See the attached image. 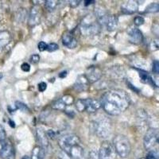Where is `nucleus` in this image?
<instances>
[{"label":"nucleus","instance_id":"9d476101","mask_svg":"<svg viewBox=\"0 0 159 159\" xmlns=\"http://www.w3.org/2000/svg\"><path fill=\"white\" fill-rule=\"evenodd\" d=\"M128 36L130 42L133 44H140L143 41V33L140 30L134 27H130L128 30Z\"/></svg>","mask_w":159,"mask_h":159},{"label":"nucleus","instance_id":"39448f33","mask_svg":"<svg viewBox=\"0 0 159 159\" xmlns=\"http://www.w3.org/2000/svg\"><path fill=\"white\" fill-rule=\"evenodd\" d=\"M101 107V103L95 99H78L76 103V107L79 111H88L90 113L96 112Z\"/></svg>","mask_w":159,"mask_h":159},{"label":"nucleus","instance_id":"ddd939ff","mask_svg":"<svg viewBox=\"0 0 159 159\" xmlns=\"http://www.w3.org/2000/svg\"><path fill=\"white\" fill-rule=\"evenodd\" d=\"M122 11H123L124 14H134V12H136L139 8V5H138L137 2L136 1H127V2H124V3L122 4Z\"/></svg>","mask_w":159,"mask_h":159},{"label":"nucleus","instance_id":"a878e982","mask_svg":"<svg viewBox=\"0 0 159 159\" xmlns=\"http://www.w3.org/2000/svg\"><path fill=\"white\" fill-rule=\"evenodd\" d=\"M150 48L151 50H157L159 49V40L154 39L150 42Z\"/></svg>","mask_w":159,"mask_h":159},{"label":"nucleus","instance_id":"6ab92c4d","mask_svg":"<svg viewBox=\"0 0 159 159\" xmlns=\"http://www.w3.org/2000/svg\"><path fill=\"white\" fill-rule=\"evenodd\" d=\"M11 34L8 31H0V48L5 47L11 41Z\"/></svg>","mask_w":159,"mask_h":159},{"label":"nucleus","instance_id":"b1692460","mask_svg":"<svg viewBox=\"0 0 159 159\" xmlns=\"http://www.w3.org/2000/svg\"><path fill=\"white\" fill-rule=\"evenodd\" d=\"M61 99H62V101H63L65 104L67 105V106H69V105L72 104V103H73V101H74L73 97L69 96V95H66V96H63V97L61 98Z\"/></svg>","mask_w":159,"mask_h":159},{"label":"nucleus","instance_id":"423d86ee","mask_svg":"<svg viewBox=\"0 0 159 159\" xmlns=\"http://www.w3.org/2000/svg\"><path fill=\"white\" fill-rule=\"evenodd\" d=\"M95 131L100 138H107L111 132V124L106 118L99 119L95 122Z\"/></svg>","mask_w":159,"mask_h":159},{"label":"nucleus","instance_id":"bb28decb","mask_svg":"<svg viewBox=\"0 0 159 159\" xmlns=\"http://www.w3.org/2000/svg\"><path fill=\"white\" fill-rule=\"evenodd\" d=\"M134 25H137V26H139V25H142L144 24L145 20L143 17L138 16V17H136V18H134Z\"/></svg>","mask_w":159,"mask_h":159},{"label":"nucleus","instance_id":"cd10ccee","mask_svg":"<svg viewBox=\"0 0 159 159\" xmlns=\"http://www.w3.org/2000/svg\"><path fill=\"white\" fill-rule=\"evenodd\" d=\"M57 158L58 159H72L68 154H66L65 151L63 150H61V151L58 152L57 154Z\"/></svg>","mask_w":159,"mask_h":159},{"label":"nucleus","instance_id":"c85d7f7f","mask_svg":"<svg viewBox=\"0 0 159 159\" xmlns=\"http://www.w3.org/2000/svg\"><path fill=\"white\" fill-rule=\"evenodd\" d=\"M152 71L154 73L159 74V61H154L153 62V67H152Z\"/></svg>","mask_w":159,"mask_h":159},{"label":"nucleus","instance_id":"20e7f679","mask_svg":"<svg viewBox=\"0 0 159 159\" xmlns=\"http://www.w3.org/2000/svg\"><path fill=\"white\" fill-rule=\"evenodd\" d=\"M100 30V24L99 23L96 16L88 15L82 21L80 25V31L81 34L85 36H92L99 33Z\"/></svg>","mask_w":159,"mask_h":159},{"label":"nucleus","instance_id":"4c0bfd02","mask_svg":"<svg viewBox=\"0 0 159 159\" xmlns=\"http://www.w3.org/2000/svg\"><path fill=\"white\" fill-rule=\"evenodd\" d=\"M9 123H10V126H11V127H15V123L14 121H12V120H11V119H10Z\"/></svg>","mask_w":159,"mask_h":159},{"label":"nucleus","instance_id":"c9c22d12","mask_svg":"<svg viewBox=\"0 0 159 159\" xmlns=\"http://www.w3.org/2000/svg\"><path fill=\"white\" fill-rule=\"evenodd\" d=\"M70 2V6L72 7H76L77 6H79L80 1H78V0H76V1H69Z\"/></svg>","mask_w":159,"mask_h":159},{"label":"nucleus","instance_id":"9b49d317","mask_svg":"<svg viewBox=\"0 0 159 159\" xmlns=\"http://www.w3.org/2000/svg\"><path fill=\"white\" fill-rule=\"evenodd\" d=\"M84 75L89 83H94L100 79V77L102 76V72L99 68L91 67L88 69Z\"/></svg>","mask_w":159,"mask_h":159},{"label":"nucleus","instance_id":"2eb2a0df","mask_svg":"<svg viewBox=\"0 0 159 159\" xmlns=\"http://www.w3.org/2000/svg\"><path fill=\"white\" fill-rule=\"evenodd\" d=\"M103 25L108 31H114L118 27V19L113 15H108Z\"/></svg>","mask_w":159,"mask_h":159},{"label":"nucleus","instance_id":"f03ea898","mask_svg":"<svg viewBox=\"0 0 159 159\" xmlns=\"http://www.w3.org/2000/svg\"><path fill=\"white\" fill-rule=\"evenodd\" d=\"M59 146L72 159H85L86 152L78 136L68 134L59 139Z\"/></svg>","mask_w":159,"mask_h":159},{"label":"nucleus","instance_id":"6e6552de","mask_svg":"<svg viewBox=\"0 0 159 159\" xmlns=\"http://www.w3.org/2000/svg\"><path fill=\"white\" fill-rule=\"evenodd\" d=\"M0 157L3 159L15 158V149L9 140L0 141Z\"/></svg>","mask_w":159,"mask_h":159},{"label":"nucleus","instance_id":"4468645a","mask_svg":"<svg viewBox=\"0 0 159 159\" xmlns=\"http://www.w3.org/2000/svg\"><path fill=\"white\" fill-rule=\"evenodd\" d=\"M89 81L85 75H83V76H78L74 87L77 91H86L89 89Z\"/></svg>","mask_w":159,"mask_h":159},{"label":"nucleus","instance_id":"79ce46f5","mask_svg":"<svg viewBox=\"0 0 159 159\" xmlns=\"http://www.w3.org/2000/svg\"><path fill=\"white\" fill-rule=\"evenodd\" d=\"M140 159H146V158H140Z\"/></svg>","mask_w":159,"mask_h":159},{"label":"nucleus","instance_id":"7c9ffc66","mask_svg":"<svg viewBox=\"0 0 159 159\" xmlns=\"http://www.w3.org/2000/svg\"><path fill=\"white\" fill-rule=\"evenodd\" d=\"M38 49H39L41 52H43V51L46 50L48 48V45L45 43V42H40L38 45Z\"/></svg>","mask_w":159,"mask_h":159},{"label":"nucleus","instance_id":"4be33fe9","mask_svg":"<svg viewBox=\"0 0 159 159\" xmlns=\"http://www.w3.org/2000/svg\"><path fill=\"white\" fill-rule=\"evenodd\" d=\"M58 1H56V0H49V1H46L45 2V6L49 10V11H52L54 10L55 8L57 7L58 5Z\"/></svg>","mask_w":159,"mask_h":159},{"label":"nucleus","instance_id":"473e14b6","mask_svg":"<svg viewBox=\"0 0 159 159\" xmlns=\"http://www.w3.org/2000/svg\"><path fill=\"white\" fill-rule=\"evenodd\" d=\"M40 61V56L38 54H34L31 56L30 61L34 64H37Z\"/></svg>","mask_w":159,"mask_h":159},{"label":"nucleus","instance_id":"0eeeda50","mask_svg":"<svg viewBox=\"0 0 159 159\" xmlns=\"http://www.w3.org/2000/svg\"><path fill=\"white\" fill-rule=\"evenodd\" d=\"M116 153L113 144L109 142H103L99 148L98 157L99 159H115Z\"/></svg>","mask_w":159,"mask_h":159},{"label":"nucleus","instance_id":"7ed1b4c3","mask_svg":"<svg viewBox=\"0 0 159 159\" xmlns=\"http://www.w3.org/2000/svg\"><path fill=\"white\" fill-rule=\"evenodd\" d=\"M113 147L118 155L122 158H126L130 154L131 146L129 139L122 134H118L113 139Z\"/></svg>","mask_w":159,"mask_h":159},{"label":"nucleus","instance_id":"412c9836","mask_svg":"<svg viewBox=\"0 0 159 159\" xmlns=\"http://www.w3.org/2000/svg\"><path fill=\"white\" fill-rule=\"evenodd\" d=\"M66 107H67V105L65 104V103L62 101L61 99L57 100V101L54 102L52 105V108L56 109V110H60V111L65 110Z\"/></svg>","mask_w":159,"mask_h":159},{"label":"nucleus","instance_id":"2f4dec72","mask_svg":"<svg viewBox=\"0 0 159 159\" xmlns=\"http://www.w3.org/2000/svg\"><path fill=\"white\" fill-rule=\"evenodd\" d=\"M7 138V134H6V131L4 130L3 127L0 125V141H3Z\"/></svg>","mask_w":159,"mask_h":159},{"label":"nucleus","instance_id":"393cba45","mask_svg":"<svg viewBox=\"0 0 159 159\" xmlns=\"http://www.w3.org/2000/svg\"><path fill=\"white\" fill-rule=\"evenodd\" d=\"M15 105H16L17 108L19 109V110H21L22 111L26 112V111H29L28 107H26V105L24 104V103H22V102L17 101L16 103H15Z\"/></svg>","mask_w":159,"mask_h":159},{"label":"nucleus","instance_id":"c756f323","mask_svg":"<svg viewBox=\"0 0 159 159\" xmlns=\"http://www.w3.org/2000/svg\"><path fill=\"white\" fill-rule=\"evenodd\" d=\"M58 49H59V46L56 43H51L49 45H48L47 50L49 51V52H53V51L57 50Z\"/></svg>","mask_w":159,"mask_h":159},{"label":"nucleus","instance_id":"72a5a7b5","mask_svg":"<svg viewBox=\"0 0 159 159\" xmlns=\"http://www.w3.org/2000/svg\"><path fill=\"white\" fill-rule=\"evenodd\" d=\"M47 88V84L45 83V82H41V83L38 84V89H39L40 92H45V89Z\"/></svg>","mask_w":159,"mask_h":159},{"label":"nucleus","instance_id":"f8f14e48","mask_svg":"<svg viewBox=\"0 0 159 159\" xmlns=\"http://www.w3.org/2000/svg\"><path fill=\"white\" fill-rule=\"evenodd\" d=\"M62 43L69 49H74L77 45V41L69 32H65L62 36Z\"/></svg>","mask_w":159,"mask_h":159},{"label":"nucleus","instance_id":"a19ab883","mask_svg":"<svg viewBox=\"0 0 159 159\" xmlns=\"http://www.w3.org/2000/svg\"><path fill=\"white\" fill-rule=\"evenodd\" d=\"M2 77V73H0V79H1Z\"/></svg>","mask_w":159,"mask_h":159},{"label":"nucleus","instance_id":"1a4fd4ad","mask_svg":"<svg viewBox=\"0 0 159 159\" xmlns=\"http://www.w3.org/2000/svg\"><path fill=\"white\" fill-rule=\"evenodd\" d=\"M159 135L157 132L155 130H150L147 132V134H145L144 140V147L147 150H151L153 147L156 145L158 140Z\"/></svg>","mask_w":159,"mask_h":159},{"label":"nucleus","instance_id":"5701e85b","mask_svg":"<svg viewBox=\"0 0 159 159\" xmlns=\"http://www.w3.org/2000/svg\"><path fill=\"white\" fill-rule=\"evenodd\" d=\"M147 12L155 13L159 12V4L158 3H152L150 6H148L147 8Z\"/></svg>","mask_w":159,"mask_h":159},{"label":"nucleus","instance_id":"aec40b11","mask_svg":"<svg viewBox=\"0 0 159 159\" xmlns=\"http://www.w3.org/2000/svg\"><path fill=\"white\" fill-rule=\"evenodd\" d=\"M139 76L141 78V81H143V83L153 84V80L147 72H144V71H140L139 72Z\"/></svg>","mask_w":159,"mask_h":159},{"label":"nucleus","instance_id":"58836bf2","mask_svg":"<svg viewBox=\"0 0 159 159\" xmlns=\"http://www.w3.org/2000/svg\"><path fill=\"white\" fill-rule=\"evenodd\" d=\"M85 4L84 5L85 6H89V5H90V4H92V2H94V1H85Z\"/></svg>","mask_w":159,"mask_h":159},{"label":"nucleus","instance_id":"dca6fc26","mask_svg":"<svg viewBox=\"0 0 159 159\" xmlns=\"http://www.w3.org/2000/svg\"><path fill=\"white\" fill-rule=\"evenodd\" d=\"M37 137H38V142L40 143V146L42 147H47L49 146V140H48L47 134L42 129H37Z\"/></svg>","mask_w":159,"mask_h":159},{"label":"nucleus","instance_id":"e433bc0d","mask_svg":"<svg viewBox=\"0 0 159 159\" xmlns=\"http://www.w3.org/2000/svg\"><path fill=\"white\" fill-rule=\"evenodd\" d=\"M66 76H67V72L66 71H64V72H61L59 74V76L61 78H65Z\"/></svg>","mask_w":159,"mask_h":159},{"label":"nucleus","instance_id":"f3484780","mask_svg":"<svg viewBox=\"0 0 159 159\" xmlns=\"http://www.w3.org/2000/svg\"><path fill=\"white\" fill-rule=\"evenodd\" d=\"M45 148L42 146H36L32 150L31 159H43L45 157Z\"/></svg>","mask_w":159,"mask_h":159},{"label":"nucleus","instance_id":"ea45409f","mask_svg":"<svg viewBox=\"0 0 159 159\" xmlns=\"http://www.w3.org/2000/svg\"><path fill=\"white\" fill-rule=\"evenodd\" d=\"M22 159H29V157H28V156H23V157H22Z\"/></svg>","mask_w":159,"mask_h":159},{"label":"nucleus","instance_id":"f257e3e1","mask_svg":"<svg viewBox=\"0 0 159 159\" xmlns=\"http://www.w3.org/2000/svg\"><path fill=\"white\" fill-rule=\"evenodd\" d=\"M100 103L107 114L118 116L127 110L130 104V99L126 92L114 89L108 91L102 96Z\"/></svg>","mask_w":159,"mask_h":159},{"label":"nucleus","instance_id":"f704fd0d","mask_svg":"<svg viewBox=\"0 0 159 159\" xmlns=\"http://www.w3.org/2000/svg\"><path fill=\"white\" fill-rule=\"evenodd\" d=\"M21 69L24 72H29L30 70V65L28 63H23L22 65V66H21Z\"/></svg>","mask_w":159,"mask_h":159},{"label":"nucleus","instance_id":"a211bd4d","mask_svg":"<svg viewBox=\"0 0 159 159\" xmlns=\"http://www.w3.org/2000/svg\"><path fill=\"white\" fill-rule=\"evenodd\" d=\"M40 20V15L39 11H38V7H33L31 10L30 15L29 19V24L30 25H35L39 22Z\"/></svg>","mask_w":159,"mask_h":159}]
</instances>
